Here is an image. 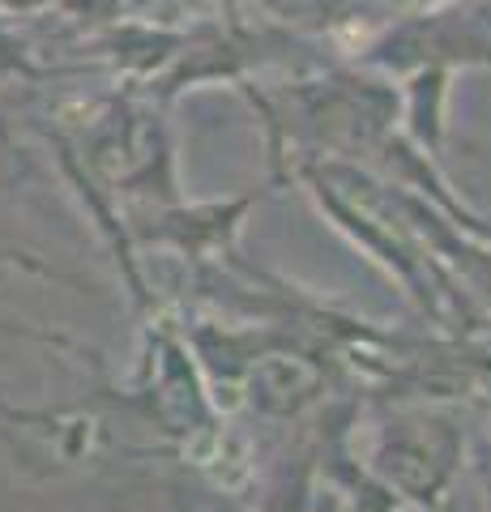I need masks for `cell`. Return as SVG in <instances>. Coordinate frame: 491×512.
<instances>
[{
  "label": "cell",
  "mask_w": 491,
  "mask_h": 512,
  "mask_svg": "<svg viewBox=\"0 0 491 512\" xmlns=\"http://www.w3.org/2000/svg\"><path fill=\"white\" fill-rule=\"evenodd\" d=\"M13 64H18V56H13V47H9L5 39H0V73L13 69Z\"/></svg>",
  "instance_id": "7a4b0ae2"
},
{
  "label": "cell",
  "mask_w": 491,
  "mask_h": 512,
  "mask_svg": "<svg viewBox=\"0 0 491 512\" xmlns=\"http://www.w3.org/2000/svg\"><path fill=\"white\" fill-rule=\"evenodd\" d=\"M346 0H265V9H274L287 22H316V13H334Z\"/></svg>",
  "instance_id": "6da1fadb"
}]
</instances>
